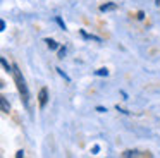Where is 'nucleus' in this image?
Instances as JSON below:
<instances>
[{"instance_id": "8", "label": "nucleus", "mask_w": 160, "mask_h": 158, "mask_svg": "<svg viewBox=\"0 0 160 158\" xmlns=\"http://www.w3.org/2000/svg\"><path fill=\"white\" fill-rule=\"evenodd\" d=\"M0 62H2V65H4V69H5V72H12V71H14V67H11V65H9V64H7V60H5V58H4V57L0 58Z\"/></svg>"}, {"instance_id": "11", "label": "nucleus", "mask_w": 160, "mask_h": 158, "mask_svg": "<svg viewBox=\"0 0 160 158\" xmlns=\"http://www.w3.org/2000/svg\"><path fill=\"white\" fill-rule=\"evenodd\" d=\"M64 55H66V48H60L59 50V58H64Z\"/></svg>"}, {"instance_id": "2", "label": "nucleus", "mask_w": 160, "mask_h": 158, "mask_svg": "<svg viewBox=\"0 0 160 158\" xmlns=\"http://www.w3.org/2000/svg\"><path fill=\"white\" fill-rule=\"evenodd\" d=\"M38 101H40V106H42V108H45L47 101H48V91H47V88H42V89H40Z\"/></svg>"}, {"instance_id": "5", "label": "nucleus", "mask_w": 160, "mask_h": 158, "mask_svg": "<svg viewBox=\"0 0 160 158\" xmlns=\"http://www.w3.org/2000/svg\"><path fill=\"white\" fill-rule=\"evenodd\" d=\"M115 9H117V5H115V3H103V5L100 7L102 12H107V10H115Z\"/></svg>"}, {"instance_id": "13", "label": "nucleus", "mask_w": 160, "mask_h": 158, "mask_svg": "<svg viewBox=\"0 0 160 158\" xmlns=\"http://www.w3.org/2000/svg\"><path fill=\"white\" fill-rule=\"evenodd\" d=\"M57 22L60 24V27H64V29H66V24H64V21L60 19V17H57Z\"/></svg>"}, {"instance_id": "12", "label": "nucleus", "mask_w": 160, "mask_h": 158, "mask_svg": "<svg viewBox=\"0 0 160 158\" xmlns=\"http://www.w3.org/2000/svg\"><path fill=\"white\" fill-rule=\"evenodd\" d=\"M22 156H24V151H22V150H19L18 153H16V158H22Z\"/></svg>"}, {"instance_id": "4", "label": "nucleus", "mask_w": 160, "mask_h": 158, "mask_svg": "<svg viewBox=\"0 0 160 158\" xmlns=\"http://www.w3.org/2000/svg\"><path fill=\"white\" fill-rule=\"evenodd\" d=\"M122 156H124V158H129V156H141V153H139V151H136V150H128V151H124V153H122Z\"/></svg>"}, {"instance_id": "10", "label": "nucleus", "mask_w": 160, "mask_h": 158, "mask_svg": "<svg viewBox=\"0 0 160 158\" xmlns=\"http://www.w3.org/2000/svg\"><path fill=\"white\" fill-rule=\"evenodd\" d=\"M55 71H57V72H59V74H60V76H62V77H64V79H66V81H71V77H69V76H67V74H66V72H64V71H60V69H55Z\"/></svg>"}, {"instance_id": "14", "label": "nucleus", "mask_w": 160, "mask_h": 158, "mask_svg": "<svg viewBox=\"0 0 160 158\" xmlns=\"http://www.w3.org/2000/svg\"><path fill=\"white\" fill-rule=\"evenodd\" d=\"M5 29V21H2V22H0V31H4Z\"/></svg>"}, {"instance_id": "15", "label": "nucleus", "mask_w": 160, "mask_h": 158, "mask_svg": "<svg viewBox=\"0 0 160 158\" xmlns=\"http://www.w3.org/2000/svg\"><path fill=\"white\" fill-rule=\"evenodd\" d=\"M97 110H98V112H102V113L107 112V108H103V106H97Z\"/></svg>"}, {"instance_id": "1", "label": "nucleus", "mask_w": 160, "mask_h": 158, "mask_svg": "<svg viewBox=\"0 0 160 158\" xmlns=\"http://www.w3.org/2000/svg\"><path fill=\"white\" fill-rule=\"evenodd\" d=\"M12 74H14V79H16V84H18L19 93H21L22 100H24V105H28V103H29V91H28V86H26L24 77H22V74L19 72L18 65H14V71H12Z\"/></svg>"}, {"instance_id": "9", "label": "nucleus", "mask_w": 160, "mask_h": 158, "mask_svg": "<svg viewBox=\"0 0 160 158\" xmlns=\"http://www.w3.org/2000/svg\"><path fill=\"white\" fill-rule=\"evenodd\" d=\"M95 74H97V76H108V71H107L105 67H102V69H98Z\"/></svg>"}, {"instance_id": "3", "label": "nucleus", "mask_w": 160, "mask_h": 158, "mask_svg": "<svg viewBox=\"0 0 160 158\" xmlns=\"http://www.w3.org/2000/svg\"><path fill=\"white\" fill-rule=\"evenodd\" d=\"M0 101H2V112H5V113L11 112V105H9V101H7V98H5V96H2V98H0Z\"/></svg>"}, {"instance_id": "16", "label": "nucleus", "mask_w": 160, "mask_h": 158, "mask_svg": "<svg viewBox=\"0 0 160 158\" xmlns=\"http://www.w3.org/2000/svg\"><path fill=\"white\" fill-rule=\"evenodd\" d=\"M91 151H93V153H95V155H97V153H98V151H100V148H98V146H93V150H91Z\"/></svg>"}, {"instance_id": "17", "label": "nucleus", "mask_w": 160, "mask_h": 158, "mask_svg": "<svg viewBox=\"0 0 160 158\" xmlns=\"http://www.w3.org/2000/svg\"><path fill=\"white\" fill-rule=\"evenodd\" d=\"M157 3H158V5H160V0H157Z\"/></svg>"}, {"instance_id": "6", "label": "nucleus", "mask_w": 160, "mask_h": 158, "mask_svg": "<svg viewBox=\"0 0 160 158\" xmlns=\"http://www.w3.org/2000/svg\"><path fill=\"white\" fill-rule=\"evenodd\" d=\"M45 43L48 45L50 50H57V48H59V43H57V41H53V40H50V38H45Z\"/></svg>"}, {"instance_id": "7", "label": "nucleus", "mask_w": 160, "mask_h": 158, "mask_svg": "<svg viewBox=\"0 0 160 158\" xmlns=\"http://www.w3.org/2000/svg\"><path fill=\"white\" fill-rule=\"evenodd\" d=\"M81 36H83V38H86V40H95V41H98V43L102 41L98 36H95V34H88L86 31H81Z\"/></svg>"}]
</instances>
